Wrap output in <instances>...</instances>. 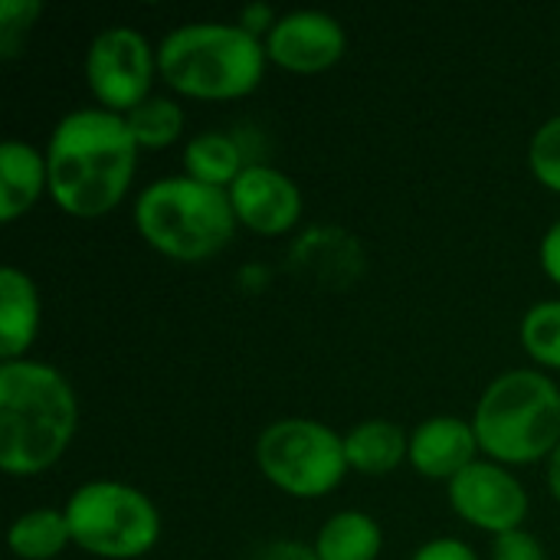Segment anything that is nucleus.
I'll use <instances>...</instances> for the list:
<instances>
[{
	"instance_id": "1",
	"label": "nucleus",
	"mask_w": 560,
	"mask_h": 560,
	"mask_svg": "<svg viewBox=\"0 0 560 560\" xmlns=\"http://www.w3.org/2000/svg\"><path fill=\"white\" fill-rule=\"evenodd\" d=\"M138 151L125 115L102 105L66 112L46 141L52 203L75 220L112 213L135 180Z\"/></svg>"
},
{
	"instance_id": "2",
	"label": "nucleus",
	"mask_w": 560,
	"mask_h": 560,
	"mask_svg": "<svg viewBox=\"0 0 560 560\" xmlns=\"http://www.w3.org/2000/svg\"><path fill=\"white\" fill-rule=\"evenodd\" d=\"M79 430V397L69 377L36 358L0 364V469L39 476L62 459Z\"/></svg>"
},
{
	"instance_id": "3",
	"label": "nucleus",
	"mask_w": 560,
	"mask_h": 560,
	"mask_svg": "<svg viewBox=\"0 0 560 560\" xmlns=\"http://www.w3.org/2000/svg\"><path fill=\"white\" fill-rule=\"evenodd\" d=\"M266 62V43L236 20L184 23L158 43V75L187 98H243L259 89Z\"/></svg>"
},
{
	"instance_id": "4",
	"label": "nucleus",
	"mask_w": 560,
	"mask_h": 560,
	"mask_svg": "<svg viewBox=\"0 0 560 560\" xmlns=\"http://www.w3.org/2000/svg\"><path fill=\"white\" fill-rule=\"evenodd\" d=\"M472 430L486 459L499 466L541 463L560 443V387L535 368L505 371L482 390Z\"/></svg>"
},
{
	"instance_id": "5",
	"label": "nucleus",
	"mask_w": 560,
	"mask_h": 560,
	"mask_svg": "<svg viewBox=\"0 0 560 560\" xmlns=\"http://www.w3.org/2000/svg\"><path fill=\"white\" fill-rule=\"evenodd\" d=\"M135 226L141 240L167 259L203 262L230 246L236 213L223 187L187 174L151 180L135 197Z\"/></svg>"
},
{
	"instance_id": "6",
	"label": "nucleus",
	"mask_w": 560,
	"mask_h": 560,
	"mask_svg": "<svg viewBox=\"0 0 560 560\" xmlns=\"http://www.w3.org/2000/svg\"><path fill=\"white\" fill-rule=\"evenodd\" d=\"M72 545L102 560H138L154 551L161 538L158 505L135 486L92 479L62 505Z\"/></svg>"
},
{
	"instance_id": "7",
	"label": "nucleus",
	"mask_w": 560,
	"mask_h": 560,
	"mask_svg": "<svg viewBox=\"0 0 560 560\" xmlns=\"http://www.w3.org/2000/svg\"><path fill=\"white\" fill-rule=\"evenodd\" d=\"M256 466L266 482L292 499H322L348 476L345 436L322 420H272L256 440Z\"/></svg>"
},
{
	"instance_id": "8",
	"label": "nucleus",
	"mask_w": 560,
	"mask_h": 560,
	"mask_svg": "<svg viewBox=\"0 0 560 560\" xmlns=\"http://www.w3.org/2000/svg\"><path fill=\"white\" fill-rule=\"evenodd\" d=\"M158 75V49L135 26H105L85 49V82L95 102L115 115L141 105Z\"/></svg>"
},
{
	"instance_id": "9",
	"label": "nucleus",
	"mask_w": 560,
	"mask_h": 560,
	"mask_svg": "<svg viewBox=\"0 0 560 560\" xmlns=\"http://www.w3.org/2000/svg\"><path fill=\"white\" fill-rule=\"evenodd\" d=\"M446 492L453 512L479 532H489L492 538L522 528L532 509L522 479L509 466H499L492 459H476L472 466H466L453 482H446Z\"/></svg>"
},
{
	"instance_id": "10",
	"label": "nucleus",
	"mask_w": 560,
	"mask_h": 560,
	"mask_svg": "<svg viewBox=\"0 0 560 560\" xmlns=\"http://www.w3.org/2000/svg\"><path fill=\"white\" fill-rule=\"evenodd\" d=\"M262 43L269 62H276L279 69L295 75H315L341 62L348 49V33L338 16L305 7L279 13L276 26Z\"/></svg>"
},
{
	"instance_id": "11",
	"label": "nucleus",
	"mask_w": 560,
	"mask_h": 560,
	"mask_svg": "<svg viewBox=\"0 0 560 560\" xmlns=\"http://www.w3.org/2000/svg\"><path fill=\"white\" fill-rule=\"evenodd\" d=\"M230 203L236 223L259 236H282L302 220V190L299 184L272 164H246V171L230 184Z\"/></svg>"
},
{
	"instance_id": "12",
	"label": "nucleus",
	"mask_w": 560,
	"mask_h": 560,
	"mask_svg": "<svg viewBox=\"0 0 560 560\" xmlns=\"http://www.w3.org/2000/svg\"><path fill=\"white\" fill-rule=\"evenodd\" d=\"M479 440L472 430V420L463 417H430L417 430H410V453L407 463L440 482H453L466 466L479 459Z\"/></svg>"
},
{
	"instance_id": "13",
	"label": "nucleus",
	"mask_w": 560,
	"mask_h": 560,
	"mask_svg": "<svg viewBox=\"0 0 560 560\" xmlns=\"http://www.w3.org/2000/svg\"><path fill=\"white\" fill-rule=\"evenodd\" d=\"M43 194H49L46 151L33 148L30 141L7 138L0 144V220L16 223Z\"/></svg>"
},
{
	"instance_id": "14",
	"label": "nucleus",
	"mask_w": 560,
	"mask_h": 560,
	"mask_svg": "<svg viewBox=\"0 0 560 560\" xmlns=\"http://www.w3.org/2000/svg\"><path fill=\"white\" fill-rule=\"evenodd\" d=\"M43 322V302L36 282L16 269H0V358L20 361L33 348Z\"/></svg>"
},
{
	"instance_id": "15",
	"label": "nucleus",
	"mask_w": 560,
	"mask_h": 560,
	"mask_svg": "<svg viewBox=\"0 0 560 560\" xmlns=\"http://www.w3.org/2000/svg\"><path fill=\"white\" fill-rule=\"evenodd\" d=\"M407 453H410V433L384 417L361 420L345 433L348 469L361 476H387L400 463H407Z\"/></svg>"
},
{
	"instance_id": "16",
	"label": "nucleus",
	"mask_w": 560,
	"mask_h": 560,
	"mask_svg": "<svg viewBox=\"0 0 560 560\" xmlns=\"http://www.w3.org/2000/svg\"><path fill=\"white\" fill-rule=\"evenodd\" d=\"M312 548L318 560H377L384 548V532L368 512L345 509L318 528Z\"/></svg>"
},
{
	"instance_id": "17",
	"label": "nucleus",
	"mask_w": 560,
	"mask_h": 560,
	"mask_svg": "<svg viewBox=\"0 0 560 560\" xmlns=\"http://www.w3.org/2000/svg\"><path fill=\"white\" fill-rule=\"evenodd\" d=\"M246 171L243 161V148L233 135L226 131H200L194 138H187L184 144V174L210 184V187H223L230 190V184Z\"/></svg>"
},
{
	"instance_id": "18",
	"label": "nucleus",
	"mask_w": 560,
	"mask_h": 560,
	"mask_svg": "<svg viewBox=\"0 0 560 560\" xmlns=\"http://www.w3.org/2000/svg\"><path fill=\"white\" fill-rule=\"evenodd\" d=\"M69 545L72 532L62 509H30L7 532V548L16 560H52Z\"/></svg>"
},
{
	"instance_id": "19",
	"label": "nucleus",
	"mask_w": 560,
	"mask_h": 560,
	"mask_svg": "<svg viewBox=\"0 0 560 560\" xmlns=\"http://www.w3.org/2000/svg\"><path fill=\"white\" fill-rule=\"evenodd\" d=\"M138 148L158 151L174 144L184 135V105L171 95H148L125 115Z\"/></svg>"
},
{
	"instance_id": "20",
	"label": "nucleus",
	"mask_w": 560,
	"mask_h": 560,
	"mask_svg": "<svg viewBox=\"0 0 560 560\" xmlns=\"http://www.w3.org/2000/svg\"><path fill=\"white\" fill-rule=\"evenodd\" d=\"M518 338L535 364L560 371V299L535 302L522 318Z\"/></svg>"
},
{
	"instance_id": "21",
	"label": "nucleus",
	"mask_w": 560,
	"mask_h": 560,
	"mask_svg": "<svg viewBox=\"0 0 560 560\" xmlns=\"http://www.w3.org/2000/svg\"><path fill=\"white\" fill-rule=\"evenodd\" d=\"M528 167L535 180L560 194V112L538 125L528 144Z\"/></svg>"
},
{
	"instance_id": "22",
	"label": "nucleus",
	"mask_w": 560,
	"mask_h": 560,
	"mask_svg": "<svg viewBox=\"0 0 560 560\" xmlns=\"http://www.w3.org/2000/svg\"><path fill=\"white\" fill-rule=\"evenodd\" d=\"M43 16L39 0H0V59H16L30 30Z\"/></svg>"
},
{
	"instance_id": "23",
	"label": "nucleus",
	"mask_w": 560,
	"mask_h": 560,
	"mask_svg": "<svg viewBox=\"0 0 560 560\" xmlns=\"http://www.w3.org/2000/svg\"><path fill=\"white\" fill-rule=\"evenodd\" d=\"M492 560H548V551L532 532L515 528L492 538Z\"/></svg>"
},
{
	"instance_id": "24",
	"label": "nucleus",
	"mask_w": 560,
	"mask_h": 560,
	"mask_svg": "<svg viewBox=\"0 0 560 560\" xmlns=\"http://www.w3.org/2000/svg\"><path fill=\"white\" fill-rule=\"evenodd\" d=\"M410 560H479V555L459 538H433L420 545Z\"/></svg>"
},
{
	"instance_id": "25",
	"label": "nucleus",
	"mask_w": 560,
	"mask_h": 560,
	"mask_svg": "<svg viewBox=\"0 0 560 560\" xmlns=\"http://www.w3.org/2000/svg\"><path fill=\"white\" fill-rule=\"evenodd\" d=\"M249 560H318L315 548L305 545V541H295V538H276L262 548L253 551Z\"/></svg>"
},
{
	"instance_id": "26",
	"label": "nucleus",
	"mask_w": 560,
	"mask_h": 560,
	"mask_svg": "<svg viewBox=\"0 0 560 560\" xmlns=\"http://www.w3.org/2000/svg\"><path fill=\"white\" fill-rule=\"evenodd\" d=\"M276 20H279V13L269 7V3H246L243 10H240V16H236V23L246 30V33H253V36H259V39H266L269 36V30L276 26Z\"/></svg>"
},
{
	"instance_id": "27",
	"label": "nucleus",
	"mask_w": 560,
	"mask_h": 560,
	"mask_svg": "<svg viewBox=\"0 0 560 560\" xmlns=\"http://www.w3.org/2000/svg\"><path fill=\"white\" fill-rule=\"evenodd\" d=\"M538 262H541L545 276L560 285V220H555V223L545 230L541 246H538Z\"/></svg>"
},
{
	"instance_id": "28",
	"label": "nucleus",
	"mask_w": 560,
	"mask_h": 560,
	"mask_svg": "<svg viewBox=\"0 0 560 560\" xmlns=\"http://www.w3.org/2000/svg\"><path fill=\"white\" fill-rule=\"evenodd\" d=\"M545 463H548V469H545V482H548L551 495L560 502V443L555 446V453H551Z\"/></svg>"
}]
</instances>
